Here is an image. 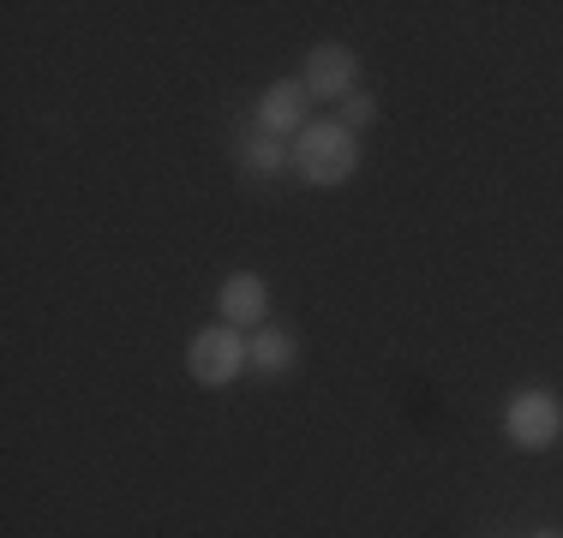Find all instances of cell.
I'll list each match as a JSON object with an SVG mask.
<instances>
[{"label": "cell", "instance_id": "obj_10", "mask_svg": "<svg viewBox=\"0 0 563 538\" xmlns=\"http://www.w3.org/2000/svg\"><path fill=\"white\" fill-rule=\"evenodd\" d=\"M540 538H558V533H540Z\"/></svg>", "mask_w": 563, "mask_h": 538}, {"label": "cell", "instance_id": "obj_3", "mask_svg": "<svg viewBox=\"0 0 563 538\" xmlns=\"http://www.w3.org/2000/svg\"><path fill=\"white\" fill-rule=\"evenodd\" d=\"M504 437L516 442L521 455H540L563 437V401L552 389H521L509 395V413H504Z\"/></svg>", "mask_w": 563, "mask_h": 538}, {"label": "cell", "instance_id": "obj_6", "mask_svg": "<svg viewBox=\"0 0 563 538\" xmlns=\"http://www.w3.org/2000/svg\"><path fill=\"white\" fill-rule=\"evenodd\" d=\"M217 305H222V323H234V329H252V323L271 317V281H264L258 269H234V276L222 281Z\"/></svg>", "mask_w": 563, "mask_h": 538}, {"label": "cell", "instance_id": "obj_7", "mask_svg": "<svg viewBox=\"0 0 563 538\" xmlns=\"http://www.w3.org/2000/svg\"><path fill=\"white\" fill-rule=\"evenodd\" d=\"M240 161H246V173H282V168H294V144L271 138V132H252L246 150H240Z\"/></svg>", "mask_w": 563, "mask_h": 538}, {"label": "cell", "instance_id": "obj_5", "mask_svg": "<svg viewBox=\"0 0 563 538\" xmlns=\"http://www.w3.org/2000/svg\"><path fill=\"white\" fill-rule=\"evenodd\" d=\"M306 108H312V97H306L300 78H276L258 97V132H271V138H300V132L312 126Z\"/></svg>", "mask_w": 563, "mask_h": 538}, {"label": "cell", "instance_id": "obj_2", "mask_svg": "<svg viewBox=\"0 0 563 538\" xmlns=\"http://www.w3.org/2000/svg\"><path fill=\"white\" fill-rule=\"evenodd\" d=\"M186 371L205 389H228L240 371H252V341L234 323H210V329H198L192 341H186Z\"/></svg>", "mask_w": 563, "mask_h": 538}, {"label": "cell", "instance_id": "obj_9", "mask_svg": "<svg viewBox=\"0 0 563 538\" xmlns=\"http://www.w3.org/2000/svg\"><path fill=\"white\" fill-rule=\"evenodd\" d=\"M336 120H342L347 132H360V126H372V120H378V102H372L366 90H354V97L342 102V114H336Z\"/></svg>", "mask_w": 563, "mask_h": 538}, {"label": "cell", "instance_id": "obj_8", "mask_svg": "<svg viewBox=\"0 0 563 538\" xmlns=\"http://www.w3.org/2000/svg\"><path fill=\"white\" fill-rule=\"evenodd\" d=\"M288 366H294V335L288 329H258V335H252V371L276 377Z\"/></svg>", "mask_w": 563, "mask_h": 538}, {"label": "cell", "instance_id": "obj_4", "mask_svg": "<svg viewBox=\"0 0 563 538\" xmlns=\"http://www.w3.org/2000/svg\"><path fill=\"white\" fill-rule=\"evenodd\" d=\"M354 72H360L354 48H342V43H318L312 54H306L300 85H306V97H312V102H347V97H354Z\"/></svg>", "mask_w": 563, "mask_h": 538}, {"label": "cell", "instance_id": "obj_1", "mask_svg": "<svg viewBox=\"0 0 563 538\" xmlns=\"http://www.w3.org/2000/svg\"><path fill=\"white\" fill-rule=\"evenodd\" d=\"M360 168V144L342 120H312V126L294 138V173L306 186H347Z\"/></svg>", "mask_w": 563, "mask_h": 538}]
</instances>
